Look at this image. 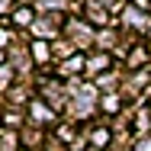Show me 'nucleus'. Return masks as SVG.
Segmentation results:
<instances>
[{
  "label": "nucleus",
  "instance_id": "1",
  "mask_svg": "<svg viewBox=\"0 0 151 151\" xmlns=\"http://www.w3.org/2000/svg\"><path fill=\"white\" fill-rule=\"evenodd\" d=\"M32 52H35V58H39V61L48 58V45H45V42H35V45H32Z\"/></svg>",
  "mask_w": 151,
  "mask_h": 151
},
{
  "label": "nucleus",
  "instance_id": "2",
  "mask_svg": "<svg viewBox=\"0 0 151 151\" xmlns=\"http://www.w3.org/2000/svg\"><path fill=\"white\" fill-rule=\"evenodd\" d=\"M29 16H32L29 10H19V13H16V23H23V26H26V23H29Z\"/></svg>",
  "mask_w": 151,
  "mask_h": 151
},
{
  "label": "nucleus",
  "instance_id": "3",
  "mask_svg": "<svg viewBox=\"0 0 151 151\" xmlns=\"http://www.w3.org/2000/svg\"><path fill=\"white\" fill-rule=\"evenodd\" d=\"M138 151H151V138H148V142H142V145H138Z\"/></svg>",
  "mask_w": 151,
  "mask_h": 151
},
{
  "label": "nucleus",
  "instance_id": "4",
  "mask_svg": "<svg viewBox=\"0 0 151 151\" xmlns=\"http://www.w3.org/2000/svg\"><path fill=\"white\" fill-rule=\"evenodd\" d=\"M145 96H148V103H151V87H148V90H145Z\"/></svg>",
  "mask_w": 151,
  "mask_h": 151
}]
</instances>
